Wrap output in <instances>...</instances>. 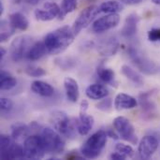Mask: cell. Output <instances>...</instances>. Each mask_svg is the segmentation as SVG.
<instances>
[{"label":"cell","mask_w":160,"mask_h":160,"mask_svg":"<svg viewBox=\"0 0 160 160\" xmlns=\"http://www.w3.org/2000/svg\"><path fill=\"white\" fill-rule=\"evenodd\" d=\"M123 4H126V5H135V4H138L140 2H142V0H120Z\"/></svg>","instance_id":"39"},{"label":"cell","mask_w":160,"mask_h":160,"mask_svg":"<svg viewBox=\"0 0 160 160\" xmlns=\"http://www.w3.org/2000/svg\"><path fill=\"white\" fill-rule=\"evenodd\" d=\"M128 53L132 63L141 72L146 75H153L158 71L157 65L134 47H130L128 50Z\"/></svg>","instance_id":"6"},{"label":"cell","mask_w":160,"mask_h":160,"mask_svg":"<svg viewBox=\"0 0 160 160\" xmlns=\"http://www.w3.org/2000/svg\"><path fill=\"white\" fill-rule=\"evenodd\" d=\"M67 158H68V159H76V158L81 159V158H82V157L78 156L77 154L75 155V153H70V154H68V155L67 156Z\"/></svg>","instance_id":"40"},{"label":"cell","mask_w":160,"mask_h":160,"mask_svg":"<svg viewBox=\"0 0 160 160\" xmlns=\"http://www.w3.org/2000/svg\"><path fill=\"white\" fill-rule=\"evenodd\" d=\"M113 127L118 135L125 141L131 144H136L138 142V138L135 133V128L131 122L124 117L118 116L113 120Z\"/></svg>","instance_id":"8"},{"label":"cell","mask_w":160,"mask_h":160,"mask_svg":"<svg viewBox=\"0 0 160 160\" xmlns=\"http://www.w3.org/2000/svg\"><path fill=\"white\" fill-rule=\"evenodd\" d=\"M95 119L92 115L86 113V112H80V115L76 121V128L81 136H86L93 128Z\"/></svg>","instance_id":"12"},{"label":"cell","mask_w":160,"mask_h":160,"mask_svg":"<svg viewBox=\"0 0 160 160\" xmlns=\"http://www.w3.org/2000/svg\"><path fill=\"white\" fill-rule=\"evenodd\" d=\"M40 137L46 153L57 155L64 151L65 142L61 137V134L57 132L55 129H52L49 128H43Z\"/></svg>","instance_id":"4"},{"label":"cell","mask_w":160,"mask_h":160,"mask_svg":"<svg viewBox=\"0 0 160 160\" xmlns=\"http://www.w3.org/2000/svg\"><path fill=\"white\" fill-rule=\"evenodd\" d=\"M139 21H140V18L137 14H135V13L129 14L127 17V19L125 21V24L121 30L122 36L126 38H133L137 33Z\"/></svg>","instance_id":"13"},{"label":"cell","mask_w":160,"mask_h":160,"mask_svg":"<svg viewBox=\"0 0 160 160\" xmlns=\"http://www.w3.org/2000/svg\"><path fill=\"white\" fill-rule=\"evenodd\" d=\"M27 4H29V5H32V6H34V5H37L38 2H39V0H24Z\"/></svg>","instance_id":"42"},{"label":"cell","mask_w":160,"mask_h":160,"mask_svg":"<svg viewBox=\"0 0 160 160\" xmlns=\"http://www.w3.org/2000/svg\"><path fill=\"white\" fill-rule=\"evenodd\" d=\"M138 101L135 98L125 94L120 93L115 97L114 99V108L117 111H123V110H131L137 107Z\"/></svg>","instance_id":"14"},{"label":"cell","mask_w":160,"mask_h":160,"mask_svg":"<svg viewBox=\"0 0 160 160\" xmlns=\"http://www.w3.org/2000/svg\"><path fill=\"white\" fill-rule=\"evenodd\" d=\"M34 15H35L37 20L42 21V22H49V21H52L57 17L52 11H51L50 9H48L46 8L36 9L34 11Z\"/></svg>","instance_id":"29"},{"label":"cell","mask_w":160,"mask_h":160,"mask_svg":"<svg viewBox=\"0 0 160 160\" xmlns=\"http://www.w3.org/2000/svg\"><path fill=\"white\" fill-rule=\"evenodd\" d=\"M8 21L17 30L25 31L29 26V22L27 18L21 12L11 13L8 17Z\"/></svg>","instance_id":"21"},{"label":"cell","mask_w":160,"mask_h":160,"mask_svg":"<svg viewBox=\"0 0 160 160\" xmlns=\"http://www.w3.org/2000/svg\"><path fill=\"white\" fill-rule=\"evenodd\" d=\"M76 8H77V0H63L60 7L61 9L60 15L58 18L60 20H63L67 14L73 12Z\"/></svg>","instance_id":"27"},{"label":"cell","mask_w":160,"mask_h":160,"mask_svg":"<svg viewBox=\"0 0 160 160\" xmlns=\"http://www.w3.org/2000/svg\"><path fill=\"white\" fill-rule=\"evenodd\" d=\"M148 39L150 41H160V28H153L148 32Z\"/></svg>","instance_id":"36"},{"label":"cell","mask_w":160,"mask_h":160,"mask_svg":"<svg viewBox=\"0 0 160 160\" xmlns=\"http://www.w3.org/2000/svg\"><path fill=\"white\" fill-rule=\"evenodd\" d=\"M159 142L155 136H145L139 144L138 152L142 159H149L158 148Z\"/></svg>","instance_id":"11"},{"label":"cell","mask_w":160,"mask_h":160,"mask_svg":"<svg viewBox=\"0 0 160 160\" xmlns=\"http://www.w3.org/2000/svg\"><path fill=\"white\" fill-rule=\"evenodd\" d=\"M85 95L90 99L99 100V99L105 98L109 95V91H108V89L104 85L98 84V83H94V84L89 85L86 88Z\"/></svg>","instance_id":"16"},{"label":"cell","mask_w":160,"mask_h":160,"mask_svg":"<svg viewBox=\"0 0 160 160\" xmlns=\"http://www.w3.org/2000/svg\"><path fill=\"white\" fill-rule=\"evenodd\" d=\"M120 22V16L117 13H110L96 20L92 25V30L95 33L106 32L116 27Z\"/></svg>","instance_id":"10"},{"label":"cell","mask_w":160,"mask_h":160,"mask_svg":"<svg viewBox=\"0 0 160 160\" xmlns=\"http://www.w3.org/2000/svg\"><path fill=\"white\" fill-rule=\"evenodd\" d=\"M75 36L72 28L68 25L50 32L44 38L48 52L51 54H59L63 52L73 43Z\"/></svg>","instance_id":"1"},{"label":"cell","mask_w":160,"mask_h":160,"mask_svg":"<svg viewBox=\"0 0 160 160\" xmlns=\"http://www.w3.org/2000/svg\"><path fill=\"white\" fill-rule=\"evenodd\" d=\"M47 52H48V50L44 41L36 42L30 47L27 52L26 58L30 61H37V60H39L41 57H43Z\"/></svg>","instance_id":"19"},{"label":"cell","mask_w":160,"mask_h":160,"mask_svg":"<svg viewBox=\"0 0 160 160\" xmlns=\"http://www.w3.org/2000/svg\"><path fill=\"white\" fill-rule=\"evenodd\" d=\"M51 122L53 128L62 136L73 139L76 136V127L65 112L54 111L51 114Z\"/></svg>","instance_id":"3"},{"label":"cell","mask_w":160,"mask_h":160,"mask_svg":"<svg viewBox=\"0 0 160 160\" xmlns=\"http://www.w3.org/2000/svg\"><path fill=\"white\" fill-rule=\"evenodd\" d=\"M32 38L29 36H20L12 40L9 46V54L14 62H20L26 57L27 52L32 46Z\"/></svg>","instance_id":"7"},{"label":"cell","mask_w":160,"mask_h":160,"mask_svg":"<svg viewBox=\"0 0 160 160\" xmlns=\"http://www.w3.org/2000/svg\"><path fill=\"white\" fill-rule=\"evenodd\" d=\"M121 71L123 73V75L128 79L133 84H135L136 86H142L143 84V78L142 76L137 72L135 69H133L132 68L128 67V65H124L121 68Z\"/></svg>","instance_id":"22"},{"label":"cell","mask_w":160,"mask_h":160,"mask_svg":"<svg viewBox=\"0 0 160 160\" xmlns=\"http://www.w3.org/2000/svg\"><path fill=\"white\" fill-rule=\"evenodd\" d=\"M13 108V102L7 98H1L0 99V109L2 112H9L11 109Z\"/></svg>","instance_id":"34"},{"label":"cell","mask_w":160,"mask_h":160,"mask_svg":"<svg viewBox=\"0 0 160 160\" xmlns=\"http://www.w3.org/2000/svg\"><path fill=\"white\" fill-rule=\"evenodd\" d=\"M152 2L156 5H160V0H152Z\"/></svg>","instance_id":"44"},{"label":"cell","mask_w":160,"mask_h":160,"mask_svg":"<svg viewBox=\"0 0 160 160\" xmlns=\"http://www.w3.org/2000/svg\"><path fill=\"white\" fill-rule=\"evenodd\" d=\"M30 128L27 125L22 123V122H16L11 126V138L15 142L25 140L26 137H28Z\"/></svg>","instance_id":"18"},{"label":"cell","mask_w":160,"mask_h":160,"mask_svg":"<svg viewBox=\"0 0 160 160\" xmlns=\"http://www.w3.org/2000/svg\"><path fill=\"white\" fill-rule=\"evenodd\" d=\"M123 3L121 1L118 0H108L103 2L100 6H99V9L100 12H104V13H117L119 11L123 10Z\"/></svg>","instance_id":"23"},{"label":"cell","mask_w":160,"mask_h":160,"mask_svg":"<svg viewBox=\"0 0 160 160\" xmlns=\"http://www.w3.org/2000/svg\"><path fill=\"white\" fill-rule=\"evenodd\" d=\"M23 154L26 159H41L44 158L46 151L40 136H28L23 142Z\"/></svg>","instance_id":"5"},{"label":"cell","mask_w":160,"mask_h":160,"mask_svg":"<svg viewBox=\"0 0 160 160\" xmlns=\"http://www.w3.org/2000/svg\"><path fill=\"white\" fill-rule=\"evenodd\" d=\"M43 8H46L48 9H50L51 11H52L57 17H59L60 15V7L56 4V3H53V2H46L43 4Z\"/></svg>","instance_id":"35"},{"label":"cell","mask_w":160,"mask_h":160,"mask_svg":"<svg viewBox=\"0 0 160 160\" xmlns=\"http://www.w3.org/2000/svg\"><path fill=\"white\" fill-rule=\"evenodd\" d=\"M6 53H7V51L5 50V48L4 47H1L0 48V61L3 60V58L6 55Z\"/></svg>","instance_id":"41"},{"label":"cell","mask_w":160,"mask_h":160,"mask_svg":"<svg viewBox=\"0 0 160 160\" xmlns=\"http://www.w3.org/2000/svg\"><path fill=\"white\" fill-rule=\"evenodd\" d=\"M14 142L11 141V139L7 135H1L0 138V148H1V158L2 159H8V153L12 147V144Z\"/></svg>","instance_id":"28"},{"label":"cell","mask_w":160,"mask_h":160,"mask_svg":"<svg viewBox=\"0 0 160 160\" xmlns=\"http://www.w3.org/2000/svg\"><path fill=\"white\" fill-rule=\"evenodd\" d=\"M152 95H153V91H148V92L141 94L139 97L141 107L143 112L147 115H153L156 111V105L154 104L152 100H150Z\"/></svg>","instance_id":"20"},{"label":"cell","mask_w":160,"mask_h":160,"mask_svg":"<svg viewBox=\"0 0 160 160\" xmlns=\"http://www.w3.org/2000/svg\"><path fill=\"white\" fill-rule=\"evenodd\" d=\"M111 159H114V160H124L126 159V158L125 157H123L121 154H119L118 152H115V153H113V154H112L111 155Z\"/></svg>","instance_id":"37"},{"label":"cell","mask_w":160,"mask_h":160,"mask_svg":"<svg viewBox=\"0 0 160 160\" xmlns=\"http://www.w3.org/2000/svg\"><path fill=\"white\" fill-rule=\"evenodd\" d=\"M0 40L1 42L7 41L15 32V27L11 24V22L6 20L1 21V26H0Z\"/></svg>","instance_id":"26"},{"label":"cell","mask_w":160,"mask_h":160,"mask_svg":"<svg viewBox=\"0 0 160 160\" xmlns=\"http://www.w3.org/2000/svg\"><path fill=\"white\" fill-rule=\"evenodd\" d=\"M108 134L104 130H99L91 135L81 148V153L83 158L93 159L97 158L105 148L107 143Z\"/></svg>","instance_id":"2"},{"label":"cell","mask_w":160,"mask_h":160,"mask_svg":"<svg viewBox=\"0 0 160 160\" xmlns=\"http://www.w3.org/2000/svg\"><path fill=\"white\" fill-rule=\"evenodd\" d=\"M25 73L30 76V77H34V78H37V77H42L46 74V71L39 68V67H35V66H30V67H27L25 68Z\"/></svg>","instance_id":"32"},{"label":"cell","mask_w":160,"mask_h":160,"mask_svg":"<svg viewBox=\"0 0 160 160\" xmlns=\"http://www.w3.org/2000/svg\"><path fill=\"white\" fill-rule=\"evenodd\" d=\"M99 12L100 9L98 6H89L85 8L83 10H82L72 26L74 34L77 36L82 29L87 27Z\"/></svg>","instance_id":"9"},{"label":"cell","mask_w":160,"mask_h":160,"mask_svg":"<svg viewBox=\"0 0 160 160\" xmlns=\"http://www.w3.org/2000/svg\"><path fill=\"white\" fill-rule=\"evenodd\" d=\"M17 84V80L14 76L7 71H1L0 74V89L8 91L13 89Z\"/></svg>","instance_id":"24"},{"label":"cell","mask_w":160,"mask_h":160,"mask_svg":"<svg viewBox=\"0 0 160 160\" xmlns=\"http://www.w3.org/2000/svg\"><path fill=\"white\" fill-rule=\"evenodd\" d=\"M13 1H14V2H16V3H20L22 0H13Z\"/></svg>","instance_id":"45"},{"label":"cell","mask_w":160,"mask_h":160,"mask_svg":"<svg viewBox=\"0 0 160 160\" xmlns=\"http://www.w3.org/2000/svg\"><path fill=\"white\" fill-rule=\"evenodd\" d=\"M64 88L68 99L73 103H76L80 97V88L76 80L70 77H67L64 80Z\"/></svg>","instance_id":"15"},{"label":"cell","mask_w":160,"mask_h":160,"mask_svg":"<svg viewBox=\"0 0 160 160\" xmlns=\"http://www.w3.org/2000/svg\"><path fill=\"white\" fill-rule=\"evenodd\" d=\"M115 151L121 154L123 157L127 158H132L134 155V150L130 145L125 144V143H117L115 145Z\"/></svg>","instance_id":"31"},{"label":"cell","mask_w":160,"mask_h":160,"mask_svg":"<svg viewBox=\"0 0 160 160\" xmlns=\"http://www.w3.org/2000/svg\"><path fill=\"white\" fill-rule=\"evenodd\" d=\"M3 11H4V6H3V3L1 2L0 3V15L3 14Z\"/></svg>","instance_id":"43"},{"label":"cell","mask_w":160,"mask_h":160,"mask_svg":"<svg viewBox=\"0 0 160 160\" xmlns=\"http://www.w3.org/2000/svg\"><path fill=\"white\" fill-rule=\"evenodd\" d=\"M88 106H89L88 101H87V100H85V99H83V100L82 101V103H81V109H80V112H86V111H87V109H88Z\"/></svg>","instance_id":"38"},{"label":"cell","mask_w":160,"mask_h":160,"mask_svg":"<svg viewBox=\"0 0 160 160\" xmlns=\"http://www.w3.org/2000/svg\"><path fill=\"white\" fill-rule=\"evenodd\" d=\"M98 75L99 79L105 83H108L111 85H116L115 74H114V71L112 70L111 68H108L105 67H99L98 68Z\"/></svg>","instance_id":"25"},{"label":"cell","mask_w":160,"mask_h":160,"mask_svg":"<svg viewBox=\"0 0 160 160\" xmlns=\"http://www.w3.org/2000/svg\"><path fill=\"white\" fill-rule=\"evenodd\" d=\"M31 90L35 94L44 98H50L54 94L53 87L50 83L42 81H34L31 83Z\"/></svg>","instance_id":"17"},{"label":"cell","mask_w":160,"mask_h":160,"mask_svg":"<svg viewBox=\"0 0 160 160\" xmlns=\"http://www.w3.org/2000/svg\"><path fill=\"white\" fill-rule=\"evenodd\" d=\"M97 108H98V110L102 111V112H110V111L112 110V101L111 98H105V99H103L102 101H100V102L97 105Z\"/></svg>","instance_id":"33"},{"label":"cell","mask_w":160,"mask_h":160,"mask_svg":"<svg viewBox=\"0 0 160 160\" xmlns=\"http://www.w3.org/2000/svg\"><path fill=\"white\" fill-rule=\"evenodd\" d=\"M101 53H103V55H112L115 53L117 48H118V43L113 39L109 40L107 43H104L101 47Z\"/></svg>","instance_id":"30"}]
</instances>
